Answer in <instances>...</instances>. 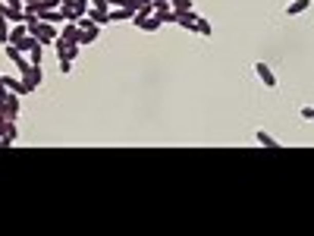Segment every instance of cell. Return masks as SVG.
I'll list each match as a JSON object with an SVG mask.
<instances>
[{"mask_svg": "<svg viewBox=\"0 0 314 236\" xmlns=\"http://www.w3.org/2000/svg\"><path fill=\"white\" fill-rule=\"evenodd\" d=\"M0 16L13 25H19V22H25V7L19 0H4V4H0Z\"/></svg>", "mask_w": 314, "mask_h": 236, "instance_id": "obj_1", "label": "cell"}, {"mask_svg": "<svg viewBox=\"0 0 314 236\" xmlns=\"http://www.w3.org/2000/svg\"><path fill=\"white\" fill-rule=\"evenodd\" d=\"M29 35H35L44 47H50L57 41V35H60V25H54V22H38V29H32Z\"/></svg>", "mask_w": 314, "mask_h": 236, "instance_id": "obj_2", "label": "cell"}, {"mask_svg": "<svg viewBox=\"0 0 314 236\" xmlns=\"http://www.w3.org/2000/svg\"><path fill=\"white\" fill-rule=\"evenodd\" d=\"M254 76L261 79V85H264V88H277V72L264 60H254Z\"/></svg>", "mask_w": 314, "mask_h": 236, "instance_id": "obj_3", "label": "cell"}, {"mask_svg": "<svg viewBox=\"0 0 314 236\" xmlns=\"http://www.w3.org/2000/svg\"><path fill=\"white\" fill-rule=\"evenodd\" d=\"M16 139H19L16 120H4V123H0V148H10V145H13Z\"/></svg>", "mask_w": 314, "mask_h": 236, "instance_id": "obj_4", "label": "cell"}, {"mask_svg": "<svg viewBox=\"0 0 314 236\" xmlns=\"http://www.w3.org/2000/svg\"><path fill=\"white\" fill-rule=\"evenodd\" d=\"M4 85H7L10 92H16L19 98H22V95H32V92H35V88H32L29 82H25L22 76H4Z\"/></svg>", "mask_w": 314, "mask_h": 236, "instance_id": "obj_5", "label": "cell"}, {"mask_svg": "<svg viewBox=\"0 0 314 236\" xmlns=\"http://www.w3.org/2000/svg\"><path fill=\"white\" fill-rule=\"evenodd\" d=\"M60 38L66 44H78V41H82V29H78V22H63L60 25Z\"/></svg>", "mask_w": 314, "mask_h": 236, "instance_id": "obj_6", "label": "cell"}, {"mask_svg": "<svg viewBox=\"0 0 314 236\" xmlns=\"http://www.w3.org/2000/svg\"><path fill=\"white\" fill-rule=\"evenodd\" d=\"M91 22H97V25H110L113 19H110V10H104V7H88V13H85Z\"/></svg>", "mask_w": 314, "mask_h": 236, "instance_id": "obj_7", "label": "cell"}, {"mask_svg": "<svg viewBox=\"0 0 314 236\" xmlns=\"http://www.w3.org/2000/svg\"><path fill=\"white\" fill-rule=\"evenodd\" d=\"M195 22H198V13H195V10H182V13H176V25H182V29L195 32Z\"/></svg>", "mask_w": 314, "mask_h": 236, "instance_id": "obj_8", "label": "cell"}, {"mask_svg": "<svg viewBox=\"0 0 314 236\" xmlns=\"http://www.w3.org/2000/svg\"><path fill=\"white\" fill-rule=\"evenodd\" d=\"M22 79H25V82H29L32 88H38V85L44 82V72H41V63H32V69H29V72H25Z\"/></svg>", "mask_w": 314, "mask_h": 236, "instance_id": "obj_9", "label": "cell"}, {"mask_svg": "<svg viewBox=\"0 0 314 236\" xmlns=\"http://www.w3.org/2000/svg\"><path fill=\"white\" fill-rule=\"evenodd\" d=\"M254 142H258L261 148H273V151L280 148V142H277V139L267 133V129H258V133H254Z\"/></svg>", "mask_w": 314, "mask_h": 236, "instance_id": "obj_10", "label": "cell"}, {"mask_svg": "<svg viewBox=\"0 0 314 236\" xmlns=\"http://www.w3.org/2000/svg\"><path fill=\"white\" fill-rule=\"evenodd\" d=\"M38 16H41V22H54V25H63V22H66V19H63V10H47V7H44Z\"/></svg>", "mask_w": 314, "mask_h": 236, "instance_id": "obj_11", "label": "cell"}, {"mask_svg": "<svg viewBox=\"0 0 314 236\" xmlns=\"http://www.w3.org/2000/svg\"><path fill=\"white\" fill-rule=\"evenodd\" d=\"M60 10H63V19H66V22H78V19H82V16H85V13H82V10H78L75 4H66V7H60Z\"/></svg>", "mask_w": 314, "mask_h": 236, "instance_id": "obj_12", "label": "cell"}, {"mask_svg": "<svg viewBox=\"0 0 314 236\" xmlns=\"http://www.w3.org/2000/svg\"><path fill=\"white\" fill-rule=\"evenodd\" d=\"M308 7H311V0H292V4L286 7L283 13H286V16H299V13H305Z\"/></svg>", "mask_w": 314, "mask_h": 236, "instance_id": "obj_13", "label": "cell"}, {"mask_svg": "<svg viewBox=\"0 0 314 236\" xmlns=\"http://www.w3.org/2000/svg\"><path fill=\"white\" fill-rule=\"evenodd\" d=\"M25 35H29V29H25V22H19V25H13V29H10V41L7 44H19Z\"/></svg>", "mask_w": 314, "mask_h": 236, "instance_id": "obj_14", "label": "cell"}, {"mask_svg": "<svg viewBox=\"0 0 314 236\" xmlns=\"http://www.w3.org/2000/svg\"><path fill=\"white\" fill-rule=\"evenodd\" d=\"M161 19H157V16H148V19H142L139 25H135V29H142V32H157V29H161Z\"/></svg>", "mask_w": 314, "mask_h": 236, "instance_id": "obj_15", "label": "cell"}, {"mask_svg": "<svg viewBox=\"0 0 314 236\" xmlns=\"http://www.w3.org/2000/svg\"><path fill=\"white\" fill-rule=\"evenodd\" d=\"M132 10H126V7H116V10H110V19L113 22H132Z\"/></svg>", "mask_w": 314, "mask_h": 236, "instance_id": "obj_16", "label": "cell"}, {"mask_svg": "<svg viewBox=\"0 0 314 236\" xmlns=\"http://www.w3.org/2000/svg\"><path fill=\"white\" fill-rule=\"evenodd\" d=\"M195 35H204V38H211V35H214V25L207 22V19H201V16H198V22H195Z\"/></svg>", "mask_w": 314, "mask_h": 236, "instance_id": "obj_17", "label": "cell"}, {"mask_svg": "<svg viewBox=\"0 0 314 236\" xmlns=\"http://www.w3.org/2000/svg\"><path fill=\"white\" fill-rule=\"evenodd\" d=\"M41 54H44V44H41V41L35 38V44L29 47V54H25V57H29L32 63H41Z\"/></svg>", "mask_w": 314, "mask_h": 236, "instance_id": "obj_18", "label": "cell"}, {"mask_svg": "<svg viewBox=\"0 0 314 236\" xmlns=\"http://www.w3.org/2000/svg\"><path fill=\"white\" fill-rule=\"evenodd\" d=\"M97 35H101V25H91V29L82 32V41L78 44H91V41H97Z\"/></svg>", "mask_w": 314, "mask_h": 236, "instance_id": "obj_19", "label": "cell"}, {"mask_svg": "<svg viewBox=\"0 0 314 236\" xmlns=\"http://www.w3.org/2000/svg\"><path fill=\"white\" fill-rule=\"evenodd\" d=\"M78 54H82V44H66V50L60 57H66V60H78Z\"/></svg>", "mask_w": 314, "mask_h": 236, "instance_id": "obj_20", "label": "cell"}, {"mask_svg": "<svg viewBox=\"0 0 314 236\" xmlns=\"http://www.w3.org/2000/svg\"><path fill=\"white\" fill-rule=\"evenodd\" d=\"M10 29H13V25H7V19L0 16V44H7V41H10Z\"/></svg>", "mask_w": 314, "mask_h": 236, "instance_id": "obj_21", "label": "cell"}, {"mask_svg": "<svg viewBox=\"0 0 314 236\" xmlns=\"http://www.w3.org/2000/svg\"><path fill=\"white\" fill-rule=\"evenodd\" d=\"M170 7H173V13H182V10H192L195 4H192V0H173Z\"/></svg>", "mask_w": 314, "mask_h": 236, "instance_id": "obj_22", "label": "cell"}, {"mask_svg": "<svg viewBox=\"0 0 314 236\" xmlns=\"http://www.w3.org/2000/svg\"><path fill=\"white\" fill-rule=\"evenodd\" d=\"M60 60V72L66 76V72H72V60H66V57H57Z\"/></svg>", "mask_w": 314, "mask_h": 236, "instance_id": "obj_23", "label": "cell"}, {"mask_svg": "<svg viewBox=\"0 0 314 236\" xmlns=\"http://www.w3.org/2000/svg\"><path fill=\"white\" fill-rule=\"evenodd\" d=\"M41 4H44L47 10H60V7H63V4H60V0H41Z\"/></svg>", "mask_w": 314, "mask_h": 236, "instance_id": "obj_24", "label": "cell"}, {"mask_svg": "<svg viewBox=\"0 0 314 236\" xmlns=\"http://www.w3.org/2000/svg\"><path fill=\"white\" fill-rule=\"evenodd\" d=\"M299 114H302V117H305V120H314V107H308V104H305V107H302V111H299Z\"/></svg>", "mask_w": 314, "mask_h": 236, "instance_id": "obj_25", "label": "cell"}, {"mask_svg": "<svg viewBox=\"0 0 314 236\" xmlns=\"http://www.w3.org/2000/svg\"><path fill=\"white\" fill-rule=\"evenodd\" d=\"M75 7L82 10V13H88V7H91V0H75Z\"/></svg>", "mask_w": 314, "mask_h": 236, "instance_id": "obj_26", "label": "cell"}, {"mask_svg": "<svg viewBox=\"0 0 314 236\" xmlns=\"http://www.w3.org/2000/svg\"><path fill=\"white\" fill-rule=\"evenodd\" d=\"M91 7H104V10H107L110 4H107V0H91Z\"/></svg>", "mask_w": 314, "mask_h": 236, "instance_id": "obj_27", "label": "cell"}, {"mask_svg": "<svg viewBox=\"0 0 314 236\" xmlns=\"http://www.w3.org/2000/svg\"><path fill=\"white\" fill-rule=\"evenodd\" d=\"M19 4H22V7H32V4H35V0H19Z\"/></svg>", "mask_w": 314, "mask_h": 236, "instance_id": "obj_28", "label": "cell"}, {"mask_svg": "<svg viewBox=\"0 0 314 236\" xmlns=\"http://www.w3.org/2000/svg\"><path fill=\"white\" fill-rule=\"evenodd\" d=\"M60 4H63V7H66V4H75V0H60Z\"/></svg>", "mask_w": 314, "mask_h": 236, "instance_id": "obj_29", "label": "cell"}, {"mask_svg": "<svg viewBox=\"0 0 314 236\" xmlns=\"http://www.w3.org/2000/svg\"><path fill=\"white\" fill-rule=\"evenodd\" d=\"M311 4H314V0H311Z\"/></svg>", "mask_w": 314, "mask_h": 236, "instance_id": "obj_30", "label": "cell"}]
</instances>
